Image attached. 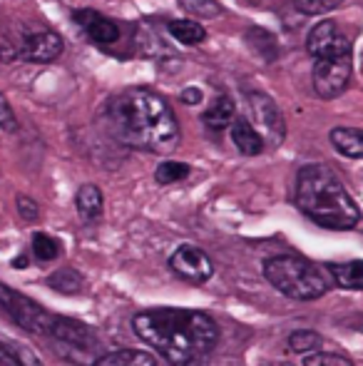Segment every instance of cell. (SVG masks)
Here are the masks:
<instances>
[{
    "label": "cell",
    "instance_id": "obj_1",
    "mask_svg": "<svg viewBox=\"0 0 363 366\" xmlns=\"http://www.w3.org/2000/svg\"><path fill=\"white\" fill-rule=\"evenodd\" d=\"M135 334L147 342L167 364L197 366L217 347L219 329L214 319L194 309H152L132 322Z\"/></svg>",
    "mask_w": 363,
    "mask_h": 366
},
{
    "label": "cell",
    "instance_id": "obj_2",
    "mask_svg": "<svg viewBox=\"0 0 363 366\" xmlns=\"http://www.w3.org/2000/svg\"><path fill=\"white\" fill-rule=\"evenodd\" d=\"M107 122L120 142L135 149L170 154L180 145V122L172 107L147 87H130L112 97Z\"/></svg>",
    "mask_w": 363,
    "mask_h": 366
},
{
    "label": "cell",
    "instance_id": "obj_3",
    "mask_svg": "<svg viewBox=\"0 0 363 366\" xmlns=\"http://www.w3.org/2000/svg\"><path fill=\"white\" fill-rule=\"evenodd\" d=\"M296 204L311 222L326 229H351L361 212L344 182L326 164H306L296 177Z\"/></svg>",
    "mask_w": 363,
    "mask_h": 366
},
{
    "label": "cell",
    "instance_id": "obj_4",
    "mask_svg": "<svg viewBox=\"0 0 363 366\" xmlns=\"http://www.w3.org/2000/svg\"><path fill=\"white\" fill-rule=\"evenodd\" d=\"M264 277L276 292H281L284 297L299 299V302L324 297L326 287H329L319 267L294 254L272 257L269 262H264Z\"/></svg>",
    "mask_w": 363,
    "mask_h": 366
},
{
    "label": "cell",
    "instance_id": "obj_5",
    "mask_svg": "<svg viewBox=\"0 0 363 366\" xmlns=\"http://www.w3.org/2000/svg\"><path fill=\"white\" fill-rule=\"evenodd\" d=\"M63 38L40 25H20L15 35H0V58L25 63H53L63 55Z\"/></svg>",
    "mask_w": 363,
    "mask_h": 366
},
{
    "label": "cell",
    "instance_id": "obj_6",
    "mask_svg": "<svg viewBox=\"0 0 363 366\" xmlns=\"http://www.w3.org/2000/svg\"><path fill=\"white\" fill-rule=\"evenodd\" d=\"M48 339L53 344L55 354L70 364L92 366L100 357H105L97 334L92 332L88 324L78 322V319L55 317L53 327L48 332Z\"/></svg>",
    "mask_w": 363,
    "mask_h": 366
},
{
    "label": "cell",
    "instance_id": "obj_7",
    "mask_svg": "<svg viewBox=\"0 0 363 366\" xmlns=\"http://www.w3.org/2000/svg\"><path fill=\"white\" fill-rule=\"evenodd\" d=\"M0 312L15 322L20 329L30 334H38V337H48L50 327H53L55 314H50L48 309H43L38 302L28 299L25 294L10 290L8 285L0 282Z\"/></svg>",
    "mask_w": 363,
    "mask_h": 366
},
{
    "label": "cell",
    "instance_id": "obj_8",
    "mask_svg": "<svg viewBox=\"0 0 363 366\" xmlns=\"http://www.w3.org/2000/svg\"><path fill=\"white\" fill-rule=\"evenodd\" d=\"M306 50L314 55V60L344 58L351 55V38L339 28L336 20H321L306 35Z\"/></svg>",
    "mask_w": 363,
    "mask_h": 366
},
{
    "label": "cell",
    "instance_id": "obj_9",
    "mask_svg": "<svg viewBox=\"0 0 363 366\" xmlns=\"http://www.w3.org/2000/svg\"><path fill=\"white\" fill-rule=\"evenodd\" d=\"M311 80H314V90L319 97H326V100L339 97L349 87L351 80V55L316 60Z\"/></svg>",
    "mask_w": 363,
    "mask_h": 366
},
{
    "label": "cell",
    "instance_id": "obj_10",
    "mask_svg": "<svg viewBox=\"0 0 363 366\" xmlns=\"http://www.w3.org/2000/svg\"><path fill=\"white\" fill-rule=\"evenodd\" d=\"M170 267L177 277L187 282H194V285H202L209 277L214 274V264L202 249L192 244H182L175 254L170 257Z\"/></svg>",
    "mask_w": 363,
    "mask_h": 366
},
{
    "label": "cell",
    "instance_id": "obj_11",
    "mask_svg": "<svg viewBox=\"0 0 363 366\" xmlns=\"http://www.w3.org/2000/svg\"><path fill=\"white\" fill-rule=\"evenodd\" d=\"M73 20L83 28V33L88 35L90 40H95V43H100V45H112L120 40V25H117L115 20L105 18L102 13H97V10H90V8L75 10Z\"/></svg>",
    "mask_w": 363,
    "mask_h": 366
},
{
    "label": "cell",
    "instance_id": "obj_12",
    "mask_svg": "<svg viewBox=\"0 0 363 366\" xmlns=\"http://www.w3.org/2000/svg\"><path fill=\"white\" fill-rule=\"evenodd\" d=\"M249 105H252L254 120L267 130V135H272L274 142H281V137L286 135V125L272 97L262 95V92H252V95H249Z\"/></svg>",
    "mask_w": 363,
    "mask_h": 366
},
{
    "label": "cell",
    "instance_id": "obj_13",
    "mask_svg": "<svg viewBox=\"0 0 363 366\" xmlns=\"http://www.w3.org/2000/svg\"><path fill=\"white\" fill-rule=\"evenodd\" d=\"M329 140L336 147V152H341L344 157L363 159V130H356V127H334Z\"/></svg>",
    "mask_w": 363,
    "mask_h": 366
},
{
    "label": "cell",
    "instance_id": "obj_14",
    "mask_svg": "<svg viewBox=\"0 0 363 366\" xmlns=\"http://www.w3.org/2000/svg\"><path fill=\"white\" fill-rule=\"evenodd\" d=\"M232 140H234V145H237L239 152L249 154V157L262 154V149H264V137L259 135V132L252 127V122H247V120H234L232 122Z\"/></svg>",
    "mask_w": 363,
    "mask_h": 366
},
{
    "label": "cell",
    "instance_id": "obj_15",
    "mask_svg": "<svg viewBox=\"0 0 363 366\" xmlns=\"http://www.w3.org/2000/svg\"><path fill=\"white\" fill-rule=\"evenodd\" d=\"M234 120H237V107H234L232 97H227V95L217 97V100L207 107V112H204V125H207L209 130H227Z\"/></svg>",
    "mask_w": 363,
    "mask_h": 366
},
{
    "label": "cell",
    "instance_id": "obj_16",
    "mask_svg": "<svg viewBox=\"0 0 363 366\" xmlns=\"http://www.w3.org/2000/svg\"><path fill=\"white\" fill-rule=\"evenodd\" d=\"M75 204H78V212L85 222H95L102 217V207H105V199L97 184H83L75 194Z\"/></svg>",
    "mask_w": 363,
    "mask_h": 366
},
{
    "label": "cell",
    "instance_id": "obj_17",
    "mask_svg": "<svg viewBox=\"0 0 363 366\" xmlns=\"http://www.w3.org/2000/svg\"><path fill=\"white\" fill-rule=\"evenodd\" d=\"M331 277L344 290H363V262H344V264H329Z\"/></svg>",
    "mask_w": 363,
    "mask_h": 366
},
{
    "label": "cell",
    "instance_id": "obj_18",
    "mask_svg": "<svg viewBox=\"0 0 363 366\" xmlns=\"http://www.w3.org/2000/svg\"><path fill=\"white\" fill-rule=\"evenodd\" d=\"M92 366H157L155 357L147 352H137V349H122V352H112L100 357Z\"/></svg>",
    "mask_w": 363,
    "mask_h": 366
},
{
    "label": "cell",
    "instance_id": "obj_19",
    "mask_svg": "<svg viewBox=\"0 0 363 366\" xmlns=\"http://www.w3.org/2000/svg\"><path fill=\"white\" fill-rule=\"evenodd\" d=\"M48 285H50V290H55L60 294H78V292H83L85 280L78 269H73V267H63V269L53 272V274L48 277Z\"/></svg>",
    "mask_w": 363,
    "mask_h": 366
},
{
    "label": "cell",
    "instance_id": "obj_20",
    "mask_svg": "<svg viewBox=\"0 0 363 366\" xmlns=\"http://www.w3.org/2000/svg\"><path fill=\"white\" fill-rule=\"evenodd\" d=\"M170 35L175 40H180L182 45H199L207 40V30L197 20H172Z\"/></svg>",
    "mask_w": 363,
    "mask_h": 366
},
{
    "label": "cell",
    "instance_id": "obj_21",
    "mask_svg": "<svg viewBox=\"0 0 363 366\" xmlns=\"http://www.w3.org/2000/svg\"><path fill=\"white\" fill-rule=\"evenodd\" d=\"M321 344H324V337L316 332H309V329H299V332H294L289 337V349L294 354H314L321 349Z\"/></svg>",
    "mask_w": 363,
    "mask_h": 366
},
{
    "label": "cell",
    "instance_id": "obj_22",
    "mask_svg": "<svg viewBox=\"0 0 363 366\" xmlns=\"http://www.w3.org/2000/svg\"><path fill=\"white\" fill-rule=\"evenodd\" d=\"M187 177H189V164L177 162V159H167V162H162L160 167L155 169V179L160 184H175Z\"/></svg>",
    "mask_w": 363,
    "mask_h": 366
},
{
    "label": "cell",
    "instance_id": "obj_23",
    "mask_svg": "<svg viewBox=\"0 0 363 366\" xmlns=\"http://www.w3.org/2000/svg\"><path fill=\"white\" fill-rule=\"evenodd\" d=\"M182 10L197 18H219L222 15V5L217 0H177Z\"/></svg>",
    "mask_w": 363,
    "mask_h": 366
},
{
    "label": "cell",
    "instance_id": "obj_24",
    "mask_svg": "<svg viewBox=\"0 0 363 366\" xmlns=\"http://www.w3.org/2000/svg\"><path fill=\"white\" fill-rule=\"evenodd\" d=\"M33 252L40 262H53L55 257L60 254V244H58V239H53L50 234L38 232V234L33 237Z\"/></svg>",
    "mask_w": 363,
    "mask_h": 366
},
{
    "label": "cell",
    "instance_id": "obj_25",
    "mask_svg": "<svg viewBox=\"0 0 363 366\" xmlns=\"http://www.w3.org/2000/svg\"><path fill=\"white\" fill-rule=\"evenodd\" d=\"M341 3L344 0H294L296 10L304 15H326L334 8H339Z\"/></svg>",
    "mask_w": 363,
    "mask_h": 366
},
{
    "label": "cell",
    "instance_id": "obj_26",
    "mask_svg": "<svg viewBox=\"0 0 363 366\" xmlns=\"http://www.w3.org/2000/svg\"><path fill=\"white\" fill-rule=\"evenodd\" d=\"M304 366H354L346 357L341 354H331V352H314V354H306Z\"/></svg>",
    "mask_w": 363,
    "mask_h": 366
},
{
    "label": "cell",
    "instance_id": "obj_27",
    "mask_svg": "<svg viewBox=\"0 0 363 366\" xmlns=\"http://www.w3.org/2000/svg\"><path fill=\"white\" fill-rule=\"evenodd\" d=\"M0 130H5V132H15V130H18L15 112H13V107L8 105V100H5L3 92H0Z\"/></svg>",
    "mask_w": 363,
    "mask_h": 366
},
{
    "label": "cell",
    "instance_id": "obj_28",
    "mask_svg": "<svg viewBox=\"0 0 363 366\" xmlns=\"http://www.w3.org/2000/svg\"><path fill=\"white\" fill-rule=\"evenodd\" d=\"M18 212H20V217H23L25 222H35V219H38V214H40V209H38V204H35L33 199L25 197V194H20V197H18Z\"/></svg>",
    "mask_w": 363,
    "mask_h": 366
},
{
    "label": "cell",
    "instance_id": "obj_29",
    "mask_svg": "<svg viewBox=\"0 0 363 366\" xmlns=\"http://www.w3.org/2000/svg\"><path fill=\"white\" fill-rule=\"evenodd\" d=\"M0 366H23L18 359V354L13 349H8L5 344H0Z\"/></svg>",
    "mask_w": 363,
    "mask_h": 366
},
{
    "label": "cell",
    "instance_id": "obj_30",
    "mask_svg": "<svg viewBox=\"0 0 363 366\" xmlns=\"http://www.w3.org/2000/svg\"><path fill=\"white\" fill-rule=\"evenodd\" d=\"M182 100L187 102V105H197V102H202V90H199V87H187V90L182 92Z\"/></svg>",
    "mask_w": 363,
    "mask_h": 366
},
{
    "label": "cell",
    "instance_id": "obj_31",
    "mask_svg": "<svg viewBox=\"0 0 363 366\" xmlns=\"http://www.w3.org/2000/svg\"><path fill=\"white\" fill-rule=\"evenodd\" d=\"M18 359H20V364H23V366H40V362L33 357V354L28 352V349H20V352H18Z\"/></svg>",
    "mask_w": 363,
    "mask_h": 366
},
{
    "label": "cell",
    "instance_id": "obj_32",
    "mask_svg": "<svg viewBox=\"0 0 363 366\" xmlns=\"http://www.w3.org/2000/svg\"><path fill=\"white\" fill-rule=\"evenodd\" d=\"M13 267H15V269H25V267H28V259H25V257H15Z\"/></svg>",
    "mask_w": 363,
    "mask_h": 366
},
{
    "label": "cell",
    "instance_id": "obj_33",
    "mask_svg": "<svg viewBox=\"0 0 363 366\" xmlns=\"http://www.w3.org/2000/svg\"><path fill=\"white\" fill-rule=\"evenodd\" d=\"M264 366H294V364H284V362H269V364H264Z\"/></svg>",
    "mask_w": 363,
    "mask_h": 366
}]
</instances>
